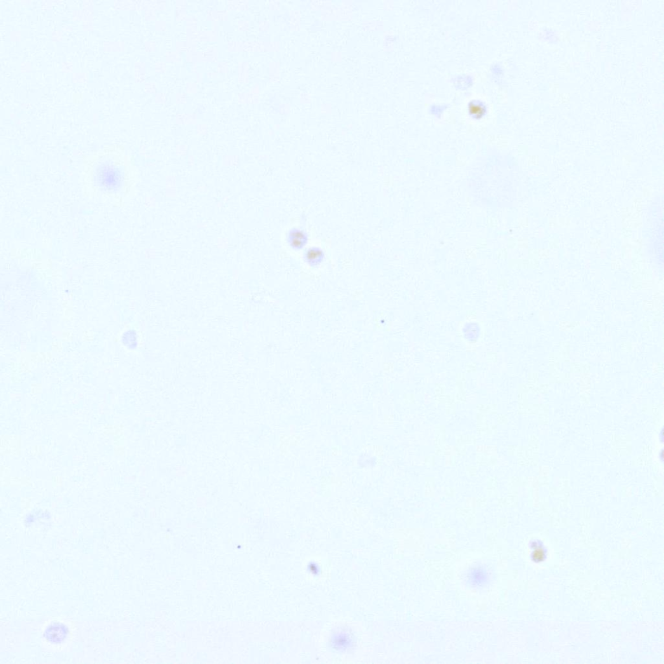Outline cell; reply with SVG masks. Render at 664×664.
<instances>
[{"label": "cell", "instance_id": "obj_1", "mask_svg": "<svg viewBox=\"0 0 664 664\" xmlns=\"http://www.w3.org/2000/svg\"><path fill=\"white\" fill-rule=\"evenodd\" d=\"M465 185L478 207L493 210L511 208L517 199L518 169L515 162L501 152L476 157L466 168Z\"/></svg>", "mask_w": 664, "mask_h": 664}, {"label": "cell", "instance_id": "obj_2", "mask_svg": "<svg viewBox=\"0 0 664 664\" xmlns=\"http://www.w3.org/2000/svg\"><path fill=\"white\" fill-rule=\"evenodd\" d=\"M95 180L101 189L114 192L118 191L123 186L124 175L116 164L104 162L96 168Z\"/></svg>", "mask_w": 664, "mask_h": 664}, {"label": "cell", "instance_id": "obj_3", "mask_svg": "<svg viewBox=\"0 0 664 664\" xmlns=\"http://www.w3.org/2000/svg\"><path fill=\"white\" fill-rule=\"evenodd\" d=\"M354 638L351 633L345 630H341L335 633L332 638V647L335 649L345 651L353 646Z\"/></svg>", "mask_w": 664, "mask_h": 664}, {"label": "cell", "instance_id": "obj_4", "mask_svg": "<svg viewBox=\"0 0 664 664\" xmlns=\"http://www.w3.org/2000/svg\"><path fill=\"white\" fill-rule=\"evenodd\" d=\"M68 634L67 628L60 623H55L47 628L45 637L49 641L53 643H60L65 639Z\"/></svg>", "mask_w": 664, "mask_h": 664}, {"label": "cell", "instance_id": "obj_5", "mask_svg": "<svg viewBox=\"0 0 664 664\" xmlns=\"http://www.w3.org/2000/svg\"><path fill=\"white\" fill-rule=\"evenodd\" d=\"M288 241L290 247L295 249H302L306 245L307 236L306 232L299 229H293L289 232Z\"/></svg>", "mask_w": 664, "mask_h": 664}, {"label": "cell", "instance_id": "obj_6", "mask_svg": "<svg viewBox=\"0 0 664 664\" xmlns=\"http://www.w3.org/2000/svg\"><path fill=\"white\" fill-rule=\"evenodd\" d=\"M481 332H482V328L480 325L476 322L466 323L462 329L464 339L470 343L478 341L481 336Z\"/></svg>", "mask_w": 664, "mask_h": 664}, {"label": "cell", "instance_id": "obj_7", "mask_svg": "<svg viewBox=\"0 0 664 664\" xmlns=\"http://www.w3.org/2000/svg\"><path fill=\"white\" fill-rule=\"evenodd\" d=\"M468 579L473 585L482 586L489 580V575L487 570L483 567H476L469 573Z\"/></svg>", "mask_w": 664, "mask_h": 664}, {"label": "cell", "instance_id": "obj_8", "mask_svg": "<svg viewBox=\"0 0 664 664\" xmlns=\"http://www.w3.org/2000/svg\"><path fill=\"white\" fill-rule=\"evenodd\" d=\"M305 258L307 263L310 264L311 266H318L323 261L325 254L320 248L313 247L306 251Z\"/></svg>", "mask_w": 664, "mask_h": 664}, {"label": "cell", "instance_id": "obj_9", "mask_svg": "<svg viewBox=\"0 0 664 664\" xmlns=\"http://www.w3.org/2000/svg\"><path fill=\"white\" fill-rule=\"evenodd\" d=\"M121 339L124 345L129 347V348L135 344V336L134 335L133 332L130 330L127 331L125 333H124L123 336L121 337Z\"/></svg>", "mask_w": 664, "mask_h": 664}, {"label": "cell", "instance_id": "obj_10", "mask_svg": "<svg viewBox=\"0 0 664 664\" xmlns=\"http://www.w3.org/2000/svg\"><path fill=\"white\" fill-rule=\"evenodd\" d=\"M658 438H659V441H660V442L661 443V444H663V442H664V430H663V427H662V428H661V430H660V433H659V434H658Z\"/></svg>", "mask_w": 664, "mask_h": 664}, {"label": "cell", "instance_id": "obj_11", "mask_svg": "<svg viewBox=\"0 0 664 664\" xmlns=\"http://www.w3.org/2000/svg\"><path fill=\"white\" fill-rule=\"evenodd\" d=\"M659 459H660V461L661 462V463H663L664 452L663 449H661V451L659 452Z\"/></svg>", "mask_w": 664, "mask_h": 664}]
</instances>
